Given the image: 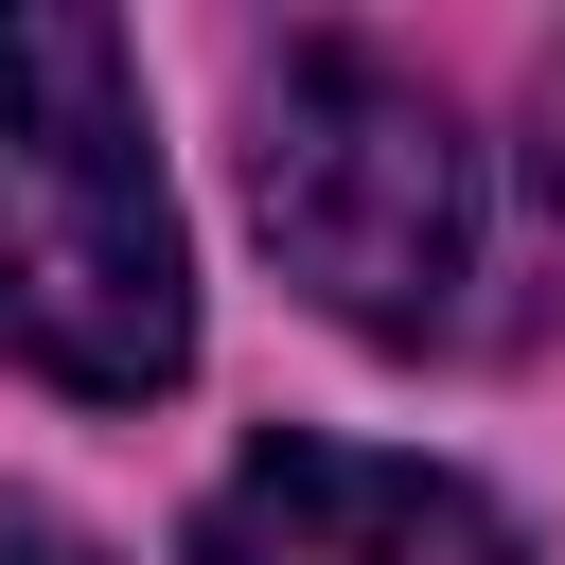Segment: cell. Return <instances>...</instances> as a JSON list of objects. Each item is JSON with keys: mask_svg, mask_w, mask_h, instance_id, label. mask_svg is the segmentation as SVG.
<instances>
[{"mask_svg": "<svg viewBox=\"0 0 565 565\" xmlns=\"http://www.w3.org/2000/svg\"><path fill=\"white\" fill-rule=\"evenodd\" d=\"M194 565H530L512 512L441 459H371V441H265L212 477Z\"/></svg>", "mask_w": 565, "mask_h": 565, "instance_id": "3957f363", "label": "cell"}, {"mask_svg": "<svg viewBox=\"0 0 565 565\" xmlns=\"http://www.w3.org/2000/svg\"><path fill=\"white\" fill-rule=\"evenodd\" d=\"M247 212H265L282 282L318 318L388 335V353L459 335V300H477V141L371 35H282L265 53V88H247Z\"/></svg>", "mask_w": 565, "mask_h": 565, "instance_id": "7a4b0ae2", "label": "cell"}, {"mask_svg": "<svg viewBox=\"0 0 565 565\" xmlns=\"http://www.w3.org/2000/svg\"><path fill=\"white\" fill-rule=\"evenodd\" d=\"M0 353L141 406L194 353V247L141 141V71L71 0H0Z\"/></svg>", "mask_w": 565, "mask_h": 565, "instance_id": "6da1fadb", "label": "cell"}, {"mask_svg": "<svg viewBox=\"0 0 565 565\" xmlns=\"http://www.w3.org/2000/svg\"><path fill=\"white\" fill-rule=\"evenodd\" d=\"M547 177H565V71H547Z\"/></svg>", "mask_w": 565, "mask_h": 565, "instance_id": "5b68a950", "label": "cell"}, {"mask_svg": "<svg viewBox=\"0 0 565 565\" xmlns=\"http://www.w3.org/2000/svg\"><path fill=\"white\" fill-rule=\"evenodd\" d=\"M0 565H106L88 530H53V512H0Z\"/></svg>", "mask_w": 565, "mask_h": 565, "instance_id": "277c9868", "label": "cell"}]
</instances>
